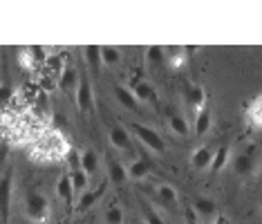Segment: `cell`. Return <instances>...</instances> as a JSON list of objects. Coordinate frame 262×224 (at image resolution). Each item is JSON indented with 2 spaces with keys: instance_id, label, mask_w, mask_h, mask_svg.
<instances>
[{
  "instance_id": "1",
  "label": "cell",
  "mask_w": 262,
  "mask_h": 224,
  "mask_svg": "<svg viewBox=\"0 0 262 224\" xmlns=\"http://www.w3.org/2000/svg\"><path fill=\"white\" fill-rule=\"evenodd\" d=\"M25 215L36 224L47 222V217H50V202H47V197L43 195V193L32 191L25 197Z\"/></svg>"
},
{
  "instance_id": "2",
  "label": "cell",
  "mask_w": 262,
  "mask_h": 224,
  "mask_svg": "<svg viewBox=\"0 0 262 224\" xmlns=\"http://www.w3.org/2000/svg\"><path fill=\"white\" fill-rule=\"evenodd\" d=\"M130 130H133V135L137 139L141 141V144L146 146V148H150L152 152H166V141L162 139V135H159L157 130H152L150 126H144V123H130Z\"/></svg>"
},
{
  "instance_id": "3",
  "label": "cell",
  "mask_w": 262,
  "mask_h": 224,
  "mask_svg": "<svg viewBox=\"0 0 262 224\" xmlns=\"http://www.w3.org/2000/svg\"><path fill=\"white\" fill-rule=\"evenodd\" d=\"M76 108L81 110V115H90L94 110V90L90 79H81V85L76 90Z\"/></svg>"
},
{
  "instance_id": "4",
  "label": "cell",
  "mask_w": 262,
  "mask_h": 224,
  "mask_svg": "<svg viewBox=\"0 0 262 224\" xmlns=\"http://www.w3.org/2000/svg\"><path fill=\"white\" fill-rule=\"evenodd\" d=\"M255 168V150L253 148H244L242 152H237L233 157V170L235 175H242V177H247V175H251Z\"/></svg>"
},
{
  "instance_id": "5",
  "label": "cell",
  "mask_w": 262,
  "mask_h": 224,
  "mask_svg": "<svg viewBox=\"0 0 262 224\" xmlns=\"http://www.w3.org/2000/svg\"><path fill=\"white\" fill-rule=\"evenodd\" d=\"M108 139H110V144L115 146L117 150H121V152H133V139H130L128 128H123V126H112L110 132H108Z\"/></svg>"
},
{
  "instance_id": "6",
  "label": "cell",
  "mask_w": 262,
  "mask_h": 224,
  "mask_svg": "<svg viewBox=\"0 0 262 224\" xmlns=\"http://www.w3.org/2000/svg\"><path fill=\"white\" fill-rule=\"evenodd\" d=\"M213 157H215V150L211 146H200L190 155V166L195 170H208L213 166Z\"/></svg>"
},
{
  "instance_id": "7",
  "label": "cell",
  "mask_w": 262,
  "mask_h": 224,
  "mask_svg": "<svg viewBox=\"0 0 262 224\" xmlns=\"http://www.w3.org/2000/svg\"><path fill=\"white\" fill-rule=\"evenodd\" d=\"M81 85V76H79V70L74 65H65V70L61 74H58V87H61L63 92H76Z\"/></svg>"
},
{
  "instance_id": "8",
  "label": "cell",
  "mask_w": 262,
  "mask_h": 224,
  "mask_svg": "<svg viewBox=\"0 0 262 224\" xmlns=\"http://www.w3.org/2000/svg\"><path fill=\"white\" fill-rule=\"evenodd\" d=\"M105 188H108V184H105V182H101L97 188H92V191H85V193H83V195L79 197V202H76V213H85L88 209H92V206L101 199V195L105 193Z\"/></svg>"
},
{
  "instance_id": "9",
  "label": "cell",
  "mask_w": 262,
  "mask_h": 224,
  "mask_svg": "<svg viewBox=\"0 0 262 224\" xmlns=\"http://www.w3.org/2000/svg\"><path fill=\"white\" fill-rule=\"evenodd\" d=\"M213 126V110L211 105H204L198 115H195V137H204Z\"/></svg>"
},
{
  "instance_id": "10",
  "label": "cell",
  "mask_w": 262,
  "mask_h": 224,
  "mask_svg": "<svg viewBox=\"0 0 262 224\" xmlns=\"http://www.w3.org/2000/svg\"><path fill=\"white\" fill-rule=\"evenodd\" d=\"M101 52H103V47H99V45L83 47V58H85V63H88V68H90L92 74H99L101 65H103V56H101Z\"/></svg>"
},
{
  "instance_id": "11",
  "label": "cell",
  "mask_w": 262,
  "mask_h": 224,
  "mask_svg": "<svg viewBox=\"0 0 262 224\" xmlns=\"http://www.w3.org/2000/svg\"><path fill=\"white\" fill-rule=\"evenodd\" d=\"M115 97H117V101L121 103L126 110H130V112H139L141 103L137 101V97H135V92H133V90H128V87H123V85H115Z\"/></svg>"
},
{
  "instance_id": "12",
  "label": "cell",
  "mask_w": 262,
  "mask_h": 224,
  "mask_svg": "<svg viewBox=\"0 0 262 224\" xmlns=\"http://www.w3.org/2000/svg\"><path fill=\"white\" fill-rule=\"evenodd\" d=\"M186 103L193 108L195 115H198V112L204 108V105H208L206 103V90L202 85H190L188 92H186Z\"/></svg>"
},
{
  "instance_id": "13",
  "label": "cell",
  "mask_w": 262,
  "mask_h": 224,
  "mask_svg": "<svg viewBox=\"0 0 262 224\" xmlns=\"http://www.w3.org/2000/svg\"><path fill=\"white\" fill-rule=\"evenodd\" d=\"M108 175H110V182L115 186H123L130 180L128 168H123V164L117 162V159H108Z\"/></svg>"
},
{
  "instance_id": "14",
  "label": "cell",
  "mask_w": 262,
  "mask_h": 224,
  "mask_svg": "<svg viewBox=\"0 0 262 224\" xmlns=\"http://www.w3.org/2000/svg\"><path fill=\"white\" fill-rule=\"evenodd\" d=\"M157 197L166 209H177V204H180V195L170 184H157Z\"/></svg>"
},
{
  "instance_id": "15",
  "label": "cell",
  "mask_w": 262,
  "mask_h": 224,
  "mask_svg": "<svg viewBox=\"0 0 262 224\" xmlns=\"http://www.w3.org/2000/svg\"><path fill=\"white\" fill-rule=\"evenodd\" d=\"M126 168H128V177L135 180V182H141V180H146L148 175H150V166H148V162L146 159H141V157L133 159Z\"/></svg>"
},
{
  "instance_id": "16",
  "label": "cell",
  "mask_w": 262,
  "mask_h": 224,
  "mask_svg": "<svg viewBox=\"0 0 262 224\" xmlns=\"http://www.w3.org/2000/svg\"><path fill=\"white\" fill-rule=\"evenodd\" d=\"M0 193H3V220L7 222V217H9V204H11V193H14V180H11V175H5V177H3Z\"/></svg>"
},
{
  "instance_id": "17",
  "label": "cell",
  "mask_w": 262,
  "mask_h": 224,
  "mask_svg": "<svg viewBox=\"0 0 262 224\" xmlns=\"http://www.w3.org/2000/svg\"><path fill=\"white\" fill-rule=\"evenodd\" d=\"M168 128H170L172 135H177V137H188L190 135V123L186 121L184 115H172L168 119Z\"/></svg>"
},
{
  "instance_id": "18",
  "label": "cell",
  "mask_w": 262,
  "mask_h": 224,
  "mask_svg": "<svg viewBox=\"0 0 262 224\" xmlns=\"http://www.w3.org/2000/svg\"><path fill=\"white\" fill-rule=\"evenodd\" d=\"M56 193H58V197H61V202H65V204H72L74 186H72V177H70V173H68V175H63V177L58 180V184H56Z\"/></svg>"
},
{
  "instance_id": "19",
  "label": "cell",
  "mask_w": 262,
  "mask_h": 224,
  "mask_svg": "<svg viewBox=\"0 0 262 224\" xmlns=\"http://www.w3.org/2000/svg\"><path fill=\"white\" fill-rule=\"evenodd\" d=\"M247 121L251 123L253 128H262V94H258V97L251 101V105H249Z\"/></svg>"
},
{
  "instance_id": "20",
  "label": "cell",
  "mask_w": 262,
  "mask_h": 224,
  "mask_svg": "<svg viewBox=\"0 0 262 224\" xmlns=\"http://www.w3.org/2000/svg\"><path fill=\"white\" fill-rule=\"evenodd\" d=\"M133 92H135V97H137V101L139 103L155 101V90H152V85L148 83V81H137V83L133 85Z\"/></svg>"
},
{
  "instance_id": "21",
  "label": "cell",
  "mask_w": 262,
  "mask_h": 224,
  "mask_svg": "<svg viewBox=\"0 0 262 224\" xmlns=\"http://www.w3.org/2000/svg\"><path fill=\"white\" fill-rule=\"evenodd\" d=\"M146 63L152 68H159L166 63V47L162 45H150L146 50Z\"/></svg>"
},
{
  "instance_id": "22",
  "label": "cell",
  "mask_w": 262,
  "mask_h": 224,
  "mask_svg": "<svg viewBox=\"0 0 262 224\" xmlns=\"http://www.w3.org/2000/svg\"><path fill=\"white\" fill-rule=\"evenodd\" d=\"M81 168L92 177V175L99 170V155H97V152L90 150V148L83 150V152H81Z\"/></svg>"
},
{
  "instance_id": "23",
  "label": "cell",
  "mask_w": 262,
  "mask_h": 224,
  "mask_svg": "<svg viewBox=\"0 0 262 224\" xmlns=\"http://www.w3.org/2000/svg\"><path fill=\"white\" fill-rule=\"evenodd\" d=\"M70 177H72L74 193L83 195V193H85V188H88V184H90V175H88L83 168H79V170H72V173H70Z\"/></svg>"
},
{
  "instance_id": "24",
  "label": "cell",
  "mask_w": 262,
  "mask_h": 224,
  "mask_svg": "<svg viewBox=\"0 0 262 224\" xmlns=\"http://www.w3.org/2000/svg\"><path fill=\"white\" fill-rule=\"evenodd\" d=\"M229 159H231V150H229V146H220V148L215 150V157H213V173H220V170H224L226 168V164H229Z\"/></svg>"
},
{
  "instance_id": "25",
  "label": "cell",
  "mask_w": 262,
  "mask_h": 224,
  "mask_svg": "<svg viewBox=\"0 0 262 224\" xmlns=\"http://www.w3.org/2000/svg\"><path fill=\"white\" fill-rule=\"evenodd\" d=\"M141 213H144V224H166L164 217L157 213V209L148 204L146 199H141Z\"/></svg>"
},
{
  "instance_id": "26",
  "label": "cell",
  "mask_w": 262,
  "mask_h": 224,
  "mask_svg": "<svg viewBox=\"0 0 262 224\" xmlns=\"http://www.w3.org/2000/svg\"><path fill=\"white\" fill-rule=\"evenodd\" d=\"M193 209H195V213L198 215H204V217H208V215H213L215 213V202L213 199H208V197H198L193 202Z\"/></svg>"
},
{
  "instance_id": "27",
  "label": "cell",
  "mask_w": 262,
  "mask_h": 224,
  "mask_svg": "<svg viewBox=\"0 0 262 224\" xmlns=\"http://www.w3.org/2000/svg\"><path fill=\"white\" fill-rule=\"evenodd\" d=\"M166 54H168V63L175 70H180L184 65V54H186V47H168L166 50Z\"/></svg>"
},
{
  "instance_id": "28",
  "label": "cell",
  "mask_w": 262,
  "mask_h": 224,
  "mask_svg": "<svg viewBox=\"0 0 262 224\" xmlns=\"http://www.w3.org/2000/svg\"><path fill=\"white\" fill-rule=\"evenodd\" d=\"M101 56H103V65L105 68H112L119 63V58H121V54H119L117 47H103V52H101Z\"/></svg>"
},
{
  "instance_id": "29",
  "label": "cell",
  "mask_w": 262,
  "mask_h": 224,
  "mask_svg": "<svg viewBox=\"0 0 262 224\" xmlns=\"http://www.w3.org/2000/svg\"><path fill=\"white\" fill-rule=\"evenodd\" d=\"M105 224H123V211L117 204L105 209Z\"/></svg>"
},
{
  "instance_id": "30",
  "label": "cell",
  "mask_w": 262,
  "mask_h": 224,
  "mask_svg": "<svg viewBox=\"0 0 262 224\" xmlns=\"http://www.w3.org/2000/svg\"><path fill=\"white\" fill-rule=\"evenodd\" d=\"M18 61H20V65L25 68V70H34V68L38 65L36 58H34V54H32V50H29V47H27V50H23L20 54H18Z\"/></svg>"
},
{
  "instance_id": "31",
  "label": "cell",
  "mask_w": 262,
  "mask_h": 224,
  "mask_svg": "<svg viewBox=\"0 0 262 224\" xmlns=\"http://www.w3.org/2000/svg\"><path fill=\"white\" fill-rule=\"evenodd\" d=\"M65 159H68V164H70V168H72V170L81 168V152L76 148H70V152L65 155Z\"/></svg>"
},
{
  "instance_id": "32",
  "label": "cell",
  "mask_w": 262,
  "mask_h": 224,
  "mask_svg": "<svg viewBox=\"0 0 262 224\" xmlns=\"http://www.w3.org/2000/svg\"><path fill=\"white\" fill-rule=\"evenodd\" d=\"M29 50H32L34 58H36V63H47V58H50V54H47V52H45V47L34 45V47H29Z\"/></svg>"
},
{
  "instance_id": "33",
  "label": "cell",
  "mask_w": 262,
  "mask_h": 224,
  "mask_svg": "<svg viewBox=\"0 0 262 224\" xmlns=\"http://www.w3.org/2000/svg\"><path fill=\"white\" fill-rule=\"evenodd\" d=\"M47 65H50V70H54V72H58V70L63 72V70H65L63 61H61L58 56H50V58H47Z\"/></svg>"
},
{
  "instance_id": "34",
  "label": "cell",
  "mask_w": 262,
  "mask_h": 224,
  "mask_svg": "<svg viewBox=\"0 0 262 224\" xmlns=\"http://www.w3.org/2000/svg\"><path fill=\"white\" fill-rule=\"evenodd\" d=\"M61 224H72V220H63Z\"/></svg>"
}]
</instances>
